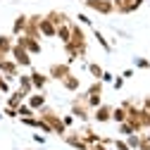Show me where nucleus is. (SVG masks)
<instances>
[{
  "instance_id": "43",
  "label": "nucleus",
  "mask_w": 150,
  "mask_h": 150,
  "mask_svg": "<svg viewBox=\"0 0 150 150\" xmlns=\"http://www.w3.org/2000/svg\"><path fill=\"white\" fill-rule=\"evenodd\" d=\"M33 141H36V143H41V145H43V143H45V136H41V134H33Z\"/></svg>"
},
{
  "instance_id": "26",
  "label": "nucleus",
  "mask_w": 150,
  "mask_h": 150,
  "mask_svg": "<svg viewBox=\"0 0 150 150\" xmlns=\"http://www.w3.org/2000/svg\"><path fill=\"white\" fill-rule=\"evenodd\" d=\"M124 141H126V145H129L131 150H138V145H141V134H129V136H124Z\"/></svg>"
},
{
  "instance_id": "41",
  "label": "nucleus",
  "mask_w": 150,
  "mask_h": 150,
  "mask_svg": "<svg viewBox=\"0 0 150 150\" xmlns=\"http://www.w3.org/2000/svg\"><path fill=\"white\" fill-rule=\"evenodd\" d=\"M131 76H134V69H131V67L122 71V79H124V81H126V79H131Z\"/></svg>"
},
{
  "instance_id": "9",
  "label": "nucleus",
  "mask_w": 150,
  "mask_h": 150,
  "mask_svg": "<svg viewBox=\"0 0 150 150\" xmlns=\"http://www.w3.org/2000/svg\"><path fill=\"white\" fill-rule=\"evenodd\" d=\"M69 74H71V64H67V62H52L48 67V79H55V81H62Z\"/></svg>"
},
{
  "instance_id": "44",
  "label": "nucleus",
  "mask_w": 150,
  "mask_h": 150,
  "mask_svg": "<svg viewBox=\"0 0 150 150\" xmlns=\"http://www.w3.org/2000/svg\"><path fill=\"white\" fill-rule=\"evenodd\" d=\"M5 57H10V55H5V52H3V50H0V62H3V60H5Z\"/></svg>"
},
{
  "instance_id": "18",
  "label": "nucleus",
  "mask_w": 150,
  "mask_h": 150,
  "mask_svg": "<svg viewBox=\"0 0 150 150\" xmlns=\"http://www.w3.org/2000/svg\"><path fill=\"white\" fill-rule=\"evenodd\" d=\"M17 91H22L24 96H31V93H33V86H31V76H29V74H19V76H17Z\"/></svg>"
},
{
  "instance_id": "19",
  "label": "nucleus",
  "mask_w": 150,
  "mask_h": 150,
  "mask_svg": "<svg viewBox=\"0 0 150 150\" xmlns=\"http://www.w3.org/2000/svg\"><path fill=\"white\" fill-rule=\"evenodd\" d=\"M55 38H60L62 45L69 43V41H71V22H69V24H60L57 31H55Z\"/></svg>"
},
{
  "instance_id": "15",
  "label": "nucleus",
  "mask_w": 150,
  "mask_h": 150,
  "mask_svg": "<svg viewBox=\"0 0 150 150\" xmlns=\"http://www.w3.org/2000/svg\"><path fill=\"white\" fill-rule=\"evenodd\" d=\"M64 143H67L69 148H74V150H88V143L83 141V136H81V134H69V131H67Z\"/></svg>"
},
{
  "instance_id": "13",
  "label": "nucleus",
  "mask_w": 150,
  "mask_h": 150,
  "mask_svg": "<svg viewBox=\"0 0 150 150\" xmlns=\"http://www.w3.org/2000/svg\"><path fill=\"white\" fill-rule=\"evenodd\" d=\"M24 103H26L33 112H38L43 105H48V103H45V93H41V91H33L31 96H26V100H24Z\"/></svg>"
},
{
  "instance_id": "39",
  "label": "nucleus",
  "mask_w": 150,
  "mask_h": 150,
  "mask_svg": "<svg viewBox=\"0 0 150 150\" xmlns=\"http://www.w3.org/2000/svg\"><path fill=\"white\" fill-rule=\"evenodd\" d=\"M112 86H115V91H122V88H124V79H122V76H117L115 81H112Z\"/></svg>"
},
{
  "instance_id": "1",
  "label": "nucleus",
  "mask_w": 150,
  "mask_h": 150,
  "mask_svg": "<svg viewBox=\"0 0 150 150\" xmlns=\"http://www.w3.org/2000/svg\"><path fill=\"white\" fill-rule=\"evenodd\" d=\"M36 117L45 119V122L50 124V129H52V134H57V136H62V138L67 136V131H69V129L62 124V117H60V115H57V112H55L50 105H43L38 112H36Z\"/></svg>"
},
{
  "instance_id": "36",
  "label": "nucleus",
  "mask_w": 150,
  "mask_h": 150,
  "mask_svg": "<svg viewBox=\"0 0 150 150\" xmlns=\"http://www.w3.org/2000/svg\"><path fill=\"white\" fill-rule=\"evenodd\" d=\"M3 117H10V119H17V110H14V107H3Z\"/></svg>"
},
{
  "instance_id": "11",
  "label": "nucleus",
  "mask_w": 150,
  "mask_h": 150,
  "mask_svg": "<svg viewBox=\"0 0 150 150\" xmlns=\"http://www.w3.org/2000/svg\"><path fill=\"white\" fill-rule=\"evenodd\" d=\"M91 119H96L98 124H105V122H112V105L107 103H100L96 110L91 112Z\"/></svg>"
},
{
  "instance_id": "23",
  "label": "nucleus",
  "mask_w": 150,
  "mask_h": 150,
  "mask_svg": "<svg viewBox=\"0 0 150 150\" xmlns=\"http://www.w3.org/2000/svg\"><path fill=\"white\" fill-rule=\"evenodd\" d=\"M12 45H14V36H5V33H0V50H3L5 55H10Z\"/></svg>"
},
{
  "instance_id": "30",
  "label": "nucleus",
  "mask_w": 150,
  "mask_h": 150,
  "mask_svg": "<svg viewBox=\"0 0 150 150\" xmlns=\"http://www.w3.org/2000/svg\"><path fill=\"white\" fill-rule=\"evenodd\" d=\"M117 129H119V134H122V136H129V134H136V131H134V126H131L129 122H122V124H117Z\"/></svg>"
},
{
  "instance_id": "12",
  "label": "nucleus",
  "mask_w": 150,
  "mask_h": 150,
  "mask_svg": "<svg viewBox=\"0 0 150 150\" xmlns=\"http://www.w3.org/2000/svg\"><path fill=\"white\" fill-rule=\"evenodd\" d=\"M29 76H31V86H33V91H41V93L45 91V86H48V81H50L48 74H43L41 69H31Z\"/></svg>"
},
{
  "instance_id": "46",
  "label": "nucleus",
  "mask_w": 150,
  "mask_h": 150,
  "mask_svg": "<svg viewBox=\"0 0 150 150\" xmlns=\"http://www.w3.org/2000/svg\"><path fill=\"white\" fill-rule=\"evenodd\" d=\"M0 98H3V93H0Z\"/></svg>"
},
{
  "instance_id": "38",
  "label": "nucleus",
  "mask_w": 150,
  "mask_h": 150,
  "mask_svg": "<svg viewBox=\"0 0 150 150\" xmlns=\"http://www.w3.org/2000/svg\"><path fill=\"white\" fill-rule=\"evenodd\" d=\"M74 122H76V119H74L71 115H62V124H64L67 129H69V126H74Z\"/></svg>"
},
{
  "instance_id": "45",
  "label": "nucleus",
  "mask_w": 150,
  "mask_h": 150,
  "mask_svg": "<svg viewBox=\"0 0 150 150\" xmlns=\"http://www.w3.org/2000/svg\"><path fill=\"white\" fill-rule=\"evenodd\" d=\"M0 119H3V110H0Z\"/></svg>"
},
{
  "instance_id": "17",
  "label": "nucleus",
  "mask_w": 150,
  "mask_h": 150,
  "mask_svg": "<svg viewBox=\"0 0 150 150\" xmlns=\"http://www.w3.org/2000/svg\"><path fill=\"white\" fill-rule=\"evenodd\" d=\"M45 19L52 22L55 26H60V24H69V22H71L69 17H67V12H60V10H50V12L45 14Z\"/></svg>"
},
{
  "instance_id": "7",
  "label": "nucleus",
  "mask_w": 150,
  "mask_h": 150,
  "mask_svg": "<svg viewBox=\"0 0 150 150\" xmlns=\"http://www.w3.org/2000/svg\"><path fill=\"white\" fill-rule=\"evenodd\" d=\"M10 57L19 64V69H31V64H33V60H31V55L22 48V45H12V50H10Z\"/></svg>"
},
{
  "instance_id": "34",
  "label": "nucleus",
  "mask_w": 150,
  "mask_h": 150,
  "mask_svg": "<svg viewBox=\"0 0 150 150\" xmlns=\"http://www.w3.org/2000/svg\"><path fill=\"white\" fill-rule=\"evenodd\" d=\"M112 145H115V150H131L124 138H115V143H112Z\"/></svg>"
},
{
  "instance_id": "14",
  "label": "nucleus",
  "mask_w": 150,
  "mask_h": 150,
  "mask_svg": "<svg viewBox=\"0 0 150 150\" xmlns=\"http://www.w3.org/2000/svg\"><path fill=\"white\" fill-rule=\"evenodd\" d=\"M60 83H62V88H64L67 93H79V88H81V76H76V74L71 71L69 76H64Z\"/></svg>"
},
{
  "instance_id": "29",
  "label": "nucleus",
  "mask_w": 150,
  "mask_h": 150,
  "mask_svg": "<svg viewBox=\"0 0 150 150\" xmlns=\"http://www.w3.org/2000/svg\"><path fill=\"white\" fill-rule=\"evenodd\" d=\"M141 126L143 131H150V112H145L143 107H141Z\"/></svg>"
},
{
  "instance_id": "2",
  "label": "nucleus",
  "mask_w": 150,
  "mask_h": 150,
  "mask_svg": "<svg viewBox=\"0 0 150 150\" xmlns=\"http://www.w3.org/2000/svg\"><path fill=\"white\" fill-rule=\"evenodd\" d=\"M91 107H88V103H86V93H79L76 98L71 100V112L69 115L74 117V119H79V122H88L91 119Z\"/></svg>"
},
{
  "instance_id": "27",
  "label": "nucleus",
  "mask_w": 150,
  "mask_h": 150,
  "mask_svg": "<svg viewBox=\"0 0 150 150\" xmlns=\"http://www.w3.org/2000/svg\"><path fill=\"white\" fill-rule=\"evenodd\" d=\"M22 117H36V112H33L26 103H22L19 107H17V119H22Z\"/></svg>"
},
{
  "instance_id": "22",
  "label": "nucleus",
  "mask_w": 150,
  "mask_h": 150,
  "mask_svg": "<svg viewBox=\"0 0 150 150\" xmlns=\"http://www.w3.org/2000/svg\"><path fill=\"white\" fill-rule=\"evenodd\" d=\"M81 136H83V141H86L88 145H93V143H100V141H103V136H100V134H96V131H93L91 126H86V129H83V134H81Z\"/></svg>"
},
{
  "instance_id": "33",
  "label": "nucleus",
  "mask_w": 150,
  "mask_h": 150,
  "mask_svg": "<svg viewBox=\"0 0 150 150\" xmlns=\"http://www.w3.org/2000/svg\"><path fill=\"white\" fill-rule=\"evenodd\" d=\"M36 129H38V131H43V134H52V129H50V124H48L45 119H41V117H38V126H36Z\"/></svg>"
},
{
  "instance_id": "25",
  "label": "nucleus",
  "mask_w": 150,
  "mask_h": 150,
  "mask_svg": "<svg viewBox=\"0 0 150 150\" xmlns=\"http://www.w3.org/2000/svg\"><path fill=\"white\" fill-rule=\"evenodd\" d=\"M93 36H96V41H98V45H100V48H103L105 52H112V45L107 43V38H105V36H103V33H100L98 29H93Z\"/></svg>"
},
{
  "instance_id": "5",
  "label": "nucleus",
  "mask_w": 150,
  "mask_h": 150,
  "mask_svg": "<svg viewBox=\"0 0 150 150\" xmlns=\"http://www.w3.org/2000/svg\"><path fill=\"white\" fill-rule=\"evenodd\" d=\"M86 103L91 110H96L100 103H103V81H93L86 91Z\"/></svg>"
},
{
  "instance_id": "40",
  "label": "nucleus",
  "mask_w": 150,
  "mask_h": 150,
  "mask_svg": "<svg viewBox=\"0 0 150 150\" xmlns=\"http://www.w3.org/2000/svg\"><path fill=\"white\" fill-rule=\"evenodd\" d=\"M88 150H110V148L103 145V143H93V145H88Z\"/></svg>"
},
{
  "instance_id": "42",
  "label": "nucleus",
  "mask_w": 150,
  "mask_h": 150,
  "mask_svg": "<svg viewBox=\"0 0 150 150\" xmlns=\"http://www.w3.org/2000/svg\"><path fill=\"white\" fill-rule=\"evenodd\" d=\"M141 107H143L145 112H150V96H148V98H143V103H141Z\"/></svg>"
},
{
  "instance_id": "8",
  "label": "nucleus",
  "mask_w": 150,
  "mask_h": 150,
  "mask_svg": "<svg viewBox=\"0 0 150 150\" xmlns=\"http://www.w3.org/2000/svg\"><path fill=\"white\" fill-rule=\"evenodd\" d=\"M83 5L98 14H112L115 12V0H83Z\"/></svg>"
},
{
  "instance_id": "32",
  "label": "nucleus",
  "mask_w": 150,
  "mask_h": 150,
  "mask_svg": "<svg viewBox=\"0 0 150 150\" xmlns=\"http://www.w3.org/2000/svg\"><path fill=\"white\" fill-rule=\"evenodd\" d=\"M22 124L29 126V129H36L38 126V117H22Z\"/></svg>"
},
{
  "instance_id": "16",
  "label": "nucleus",
  "mask_w": 150,
  "mask_h": 150,
  "mask_svg": "<svg viewBox=\"0 0 150 150\" xmlns=\"http://www.w3.org/2000/svg\"><path fill=\"white\" fill-rule=\"evenodd\" d=\"M38 31H41V38H55V31H57V26H55L52 22H48L45 14H43L41 22H38Z\"/></svg>"
},
{
  "instance_id": "31",
  "label": "nucleus",
  "mask_w": 150,
  "mask_h": 150,
  "mask_svg": "<svg viewBox=\"0 0 150 150\" xmlns=\"http://www.w3.org/2000/svg\"><path fill=\"white\" fill-rule=\"evenodd\" d=\"M134 67H136V69H150V60H145V57H134Z\"/></svg>"
},
{
  "instance_id": "4",
  "label": "nucleus",
  "mask_w": 150,
  "mask_h": 150,
  "mask_svg": "<svg viewBox=\"0 0 150 150\" xmlns=\"http://www.w3.org/2000/svg\"><path fill=\"white\" fill-rule=\"evenodd\" d=\"M0 74H3L10 83H17V76L22 74V69H19V64H17L12 57H5L3 62H0Z\"/></svg>"
},
{
  "instance_id": "10",
  "label": "nucleus",
  "mask_w": 150,
  "mask_h": 150,
  "mask_svg": "<svg viewBox=\"0 0 150 150\" xmlns=\"http://www.w3.org/2000/svg\"><path fill=\"white\" fill-rule=\"evenodd\" d=\"M145 0H115V12L119 14H134Z\"/></svg>"
},
{
  "instance_id": "37",
  "label": "nucleus",
  "mask_w": 150,
  "mask_h": 150,
  "mask_svg": "<svg viewBox=\"0 0 150 150\" xmlns=\"http://www.w3.org/2000/svg\"><path fill=\"white\" fill-rule=\"evenodd\" d=\"M100 81H103V83H112V81H115V74H112V71H103Z\"/></svg>"
},
{
  "instance_id": "28",
  "label": "nucleus",
  "mask_w": 150,
  "mask_h": 150,
  "mask_svg": "<svg viewBox=\"0 0 150 150\" xmlns=\"http://www.w3.org/2000/svg\"><path fill=\"white\" fill-rule=\"evenodd\" d=\"M86 67H88V71H91V76H96V81H100V76H103V71H105V69H103L98 62H88Z\"/></svg>"
},
{
  "instance_id": "24",
  "label": "nucleus",
  "mask_w": 150,
  "mask_h": 150,
  "mask_svg": "<svg viewBox=\"0 0 150 150\" xmlns=\"http://www.w3.org/2000/svg\"><path fill=\"white\" fill-rule=\"evenodd\" d=\"M112 122H117V124L126 122V110H124L122 105H117V107H112Z\"/></svg>"
},
{
  "instance_id": "6",
  "label": "nucleus",
  "mask_w": 150,
  "mask_h": 150,
  "mask_svg": "<svg viewBox=\"0 0 150 150\" xmlns=\"http://www.w3.org/2000/svg\"><path fill=\"white\" fill-rule=\"evenodd\" d=\"M14 43H17V45H22V48L31 55V57H33V55H41V52H43L41 41H38V38H29V36H24V33H22V36H17Z\"/></svg>"
},
{
  "instance_id": "20",
  "label": "nucleus",
  "mask_w": 150,
  "mask_h": 150,
  "mask_svg": "<svg viewBox=\"0 0 150 150\" xmlns=\"http://www.w3.org/2000/svg\"><path fill=\"white\" fill-rule=\"evenodd\" d=\"M26 22H29V17H26V14H19V17H17V19L12 22V36H14V38L24 33V29H26Z\"/></svg>"
},
{
  "instance_id": "21",
  "label": "nucleus",
  "mask_w": 150,
  "mask_h": 150,
  "mask_svg": "<svg viewBox=\"0 0 150 150\" xmlns=\"http://www.w3.org/2000/svg\"><path fill=\"white\" fill-rule=\"evenodd\" d=\"M24 100H26V96H24L22 91H12L10 96H7V103H5V107H14V110H17V107H19Z\"/></svg>"
},
{
  "instance_id": "3",
  "label": "nucleus",
  "mask_w": 150,
  "mask_h": 150,
  "mask_svg": "<svg viewBox=\"0 0 150 150\" xmlns=\"http://www.w3.org/2000/svg\"><path fill=\"white\" fill-rule=\"evenodd\" d=\"M69 43L79 50V57H86V52H88V38H86L83 29H81L76 22H71V41H69Z\"/></svg>"
},
{
  "instance_id": "47",
  "label": "nucleus",
  "mask_w": 150,
  "mask_h": 150,
  "mask_svg": "<svg viewBox=\"0 0 150 150\" xmlns=\"http://www.w3.org/2000/svg\"><path fill=\"white\" fill-rule=\"evenodd\" d=\"M110 150H112V148H110Z\"/></svg>"
},
{
  "instance_id": "35",
  "label": "nucleus",
  "mask_w": 150,
  "mask_h": 150,
  "mask_svg": "<svg viewBox=\"0 0 150 150\" xmlns=\"http://www.w3.org/2000/svg\"><path fill=\"white\" fill-rule=\"evenodd\" d=\"M76 19H79L76 24H83V26H91V17H88V14H83V12H81V14H76Z\"/></svg>"
}]
</instances>
